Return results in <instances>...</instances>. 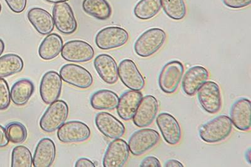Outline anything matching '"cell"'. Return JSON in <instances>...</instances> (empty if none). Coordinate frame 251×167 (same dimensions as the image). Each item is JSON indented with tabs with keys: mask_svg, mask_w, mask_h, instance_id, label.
Listing matches in <instances>:
<instances>
[{
	"mask_svg": "<svg viewBox=\"0 0 251 167\" xmlns=\"http://www.w3.org/2000/svg\"><path fill=\"white\" fill-rule=\"evenodd\" d=\"M24 67L23 60L19 55L10 53L0 57V78L17 74L21 72Z\"/></svg>",
	"mask_w": 251,
	"mask_h": 167,
	"instance_id": "83f0119b",
	"label": "cell"
},
{
	"mask_svg": "<svg viewBox=\"0 0 251 167\" xmlns=\"http://www.w3.org/2000/svg\"><path fill=\"white\" fill-rule=\"evenodd\" d=\"M4 48H5V45H4V42L0 39V56L3 54Z\"/></svg>",
	"mask_w": 251,
	"mask_h": 167,
	"instance_id": "ab89813d",
	"label": "cell"
},
{
	"mask_svg": "<svg viewBox=\"0 0 251 167\" xmlns=\"http://www.w3.org/2000/svg\"><path fill=\"white\" fill-rule=\"evenodd\" d=\"M92 107L98 110H113L117 107L119 97L109 90H100L94 93L90 100Z\"/></svg>",
	"mask_w": 251,
	"mask_h": 167,
	"instance_id": "484cf974",
	"label": "cell"
},
{
	"mask_svg": "<svg viewBox=\"0 0 251 167\" xmlns=\"http://www.w3.org/2000/svg\"><path fill=\"white\" fill-rule=\"evenodd\" d=\"M68 104L63 100H57L51 104L40 120V126L46 133L57 130L68 118Z\"/></svg>",
	"mask_w": 251,
	"mask_h": 167,
	"instance_id": "3957f363",
	"label": "cell"
},
{
	"mask_svg": "<svg viewBox=\"0 0 251 167\" xmlns=\"http://www.w3.org/2000/svg\"><path fill=\"white\" fill-rule=\"evenodd\" d=\"M62 80L55 71H49L42 77L40 85V94L45 104H50L57 101L61 95Z\"/></svg>",
	"mask_w": 251,
	"mask_h": 167,
	"instance_id": "5bb4252c",
	"label": "cell"
},
{
	"mask_svg": "<svg viewBox=\"0 0 251 167\" xmlns=\"http://www.w3.org/2000/svg\"><path fill=\"white\" fill-rule=\"evenodd\" d=\"M160 140V135L158 131L153 129L144 128L135 131L129 138L127 145L130 152L138 157L151 150Z\"/></svg>",
	"mask_w": 251,
	"mask_h": 167,
	"instance_id": "5b68a950",
	"label": "cell"
},
{
	"mask_svg": "<svg viewBox=\"0 0 251 167\" xmlns=\"http://www.w3.org/2000/svg\"><path fill=\"white\" fill-rule=\"evenodd\" d=\"M60 76L66 83L80 89L91 87L94 82L93 76L88 70L75 64H64L60 68Z\"/></svg>",
	"mask_w": 251,
	"mask_h": 167,
	"instance_id": "30bf717a",
	"label": "cell"
},
{
	"mask_svg": "<svg viewBox=\"0 0 251 167\" xmlns=\"http://www.w3.org/2000/svg\"><path fill=\"white\" fill-rule=\"evenodd\" d=\"M158 109V100L153 95L143 97L133 118L134 124L139 128L151 125L155 119Z\"/></svg>",
	"mask_w": 251,
	"mask_h": 167,
	"instance_id": "7c38bea8",
	"label": "cell"
},
{
	"mask_svg": "<svg viewBox=\"0 0 251 167\" xmlns=\"http://www.w3.org/2000/svg\"><path fill=\"white\" fill-rule=\"evenodd\" d=\"M129 33L119 26H109L102 29L96 35L95 42L99 48L103 50L122 47L127 43Z\"/></svg>",
	"mask_w": 251,
	"mask_h": 167,
	"instance_id": "8992f818",
	"label": "cell"
},
{
	"mask_svg": "<svg viewBox=\"0 0 251 167\" xmlns=\"http://www.w3.org/2000/svg\"><path fill=\"white\" fill-rule=\"evenodd\" d=\"M95 124L98 130L109 139H120L125 135L124 125L109 113H98L96 116Z\"/></svg>",
	"mask_w": 251,
	"mask_h": 167,
	"instance_id": "e0dca14e",
	"label": "cell"
},
{
	"mask_svg": "<svg viewBox=\"0 0 251 167\" xmlns=\"http://www.w3.org/2000/svg\"><path fill=\"white\" fill-rule=\"evenodd\" d=\"M34 84L30 80L20 79L13 84L11 89V100L15 105H25L34 93Z\"/></svg>",
	"mask_w": 251,
	"mask_h": 167,
	"instance_id": "cb8c5ba5",
	"label": "cell"
},
{
	"mask_svg": "<svg viewBox=\"0 0 251 167\" xmlns=\"http://www.w3.org/2000/svg\"><path fill=\"white\" fill-rule=\"evenodd\" d=\"M56 156L54 142L49 138L40 140L36 147L33 158L35 167H50L52 166Z\"/></svg>",
	"mask_w": 251,
	"mask_h": 167,
	"instance_id": "7402d4cb",
	"label": "cell"
},
{
	"mask_svg": "<svg viewBox=\"0 0 251 167\" xmlns=\"http://www.w3.org/2000/svg\"><path fill=\"white\" fill-rule=\"evenodd\" d=\"M232 128L230 117L222 115L203 124L199 130V136L206 143L217 144L229 137Z\"/></svg>",
	"mask_w": 251,
	"mask_h": 167,
	"instance_id": "6da1fadb",
	"label": "cell"
},
{
	"mask_svg": "<svg viewBox=\"0 0 251 167\" xmlns=\"http://www.w3.org/2000/svg\"><path fill=\"white\" fill-rule=\"evenodd\" d=\"M13 12L20 13L23 12L26 6L27 0H4Z\"/></svg>",
	"mask_w": 251,
	"mask_h": 167,
	"instance_id": "836d02e7",
	"label": "cell"
},
{
	"mask_svg": "<svg viewBox=\"0 0 251 167\" xmlns=\"http://www.w3.org/2000/svg\"><path fill=\"white\" fill-rule=\"evenodd\" d=\"M167 40V33L162 29H149L138 37L134 43V52L139 57L149 58L160 50Z\"/></svg>",
	"mask_w": 251,
	"mask_h": 167,
	"instance_id": "7a4b0ae2",
	"label": "cell"
},
{
	"mask_svg": "<svg viewBox=\"0 0 251 167\" xmlns=\"http://www.w3.org/2000/svg\"><path fill=\"white\" fill-rule=\"evenodd\" d=\"M6 130L9 140L13 144L23 143L27 139V130L20 122H11L6 126Z\"/></svg>",
	"mask_w": 251,
	"mask_h": 167,
	"instance_id": "1f68e13d",
	"label": "cell"
},
{
	"mask_svg": "<svg viewBox=\"0 0 251 167\" xmlns=\"http://www.w3.org/2000/svg\"><path fill=\"white\" fill-rule=\"evenodd\" d=\"M161 8L170 19L181 20L187 15V7L184 0H161Z\"/></svg>",
	"mask_w": 251,
	"mask_h": 167,
	"instance_id": "f546056e",
	"label": "cell"
},
{
	"mask_svg": "<svg viewBox=\"0 0 251 167\" xmlns=\"http://www.w3.org/2000/svg\"><path fill=\"white\" fill-rule=\"evenodd\" d=\"M223 2L228 8L241 9L250 5L251 0H223Z\"/></svg>",
	"mask_w": 251,
	"mask_h": 167,
	"instance_id": "e575fe53",
	"label": "cell"
},
{
	"mask_svg": "<svg viewBox=\"0 0 251 167\" xmlns=\"http://www.w3.org/2000/svg\"><path fill=\"white\" fill-rule=\"evenodd\" d=\"M232 125L239 130H250L251 103L250 100L241 98L234 102L230 111Z\"/></svg>",
	"mask_w": 251,
	"mask_h": 167,
	"instance_id": "ac0fdd59",
	"label": "cell"
},
{
	"mask_svg": "<svg viewBox=\"0 0 251 167\" xmlns=\"http://www.w3.org/2000/svg\"><path fill=\"white\" fill-rule=\"evenodd\" d=\"M27 17L28 21L40 34H50L54 29L52 16L44 9L37 7L30 9L28 12Z\"/></svg>",
	"mask_w": 251,
	"mask_h": 167,
	"instance_id": "603a6c76",
	"label": "cell"
},
{
	"mask_svg": "<svg viewBox=\"0 0 251 167\" xmlns=\"http://www.w3.org/2000/svg\"><path fill=\"white\" fill-rule=\"evenodd\" d=\"M143 94L140 91L131 90L123 93L119 99L117 112L121 119L125 121L133 119Z\"/></svg>",
	"mask_w": 251,
	"mask_h": 167,
	"instance_id": "44dd1931",
	"label": "cell"
},
{
	"mask_svg": "<svg viewBox=\"0 0 251 167\" xmlns=\"http://www.w3.org/2000/svg\"><path fill=\"white\" fill-rule=\"evenodd\" d=\"M156 122L161 135L167 144L176 146L180 143L181 129L177 120L169 113H161L157 116Z\"/></svg>",
	"mask_w": 251,
	"mask_h": 167,
	"instance_id": "2e32d148",
	"label": "cell"
},
{
	"mask_svg": "<svg viewBox=\"0 0 251 167\" xmlns=\"http://www.w3.org/2000/svg\"><path fill=\"white\" fill-rule=\"evenodd\" d=\"M61 56L67 62L86 63L93 59L94 50L91 44L86 42L71 40L63 45Z\"/></svg>",
	"mask_w": 251,
	"mask_h": 167,
	"instance_id": "9c48e42d",
	"label": "cell"
},
{
	"mask_svg": "<svg viewBox=\"0 0 251 167\" xmlns=\"http://www.w3.org/2000/svg\"><path fill=\"white\" fill-rule=\"evenodd\" d=\"M63 45L62 39L57 33L47 35L40 44V57L47 61L55 59L61 53Z\"/></svg>",
	"mask_w": 251,
	"mask_h": 167,
	"instance_id": "d4e9b609",
	"label": "cell"
},
{
	"mask_svg": "<svg viewBox=\"0 0 251 167\" xmlns=\"http://www.w3.org/2000/svg\"><path fill=\"white\" fill-rule=\"evenodd\" d=\"M250 155H251V151H250V149H249V150H248L247 152H246V157H248V163L249 164H251V157H250Z\"/></svg>",
	"mask_w": 251,
	"mask_h": 167,
	"instance_id": "b9f144b4",
	"label": "cell"
},
{
	"mask_svg": "<svg viewBox=\"0 0 251 167\" xmlns=\"http://www.w3.org/2000/svg\"><path fill=\"white\" fill-rule=\"evenodd\" d=\"M118 76L123 84L130 90L141 91L145 87L144 78L133 60L125 59L120 62Z\"/></svg>",
	"mask_w": 251,
	"mask_h": 167,
	"instance_id": "4fadbf2b",
	"label": "cell"
},
{
	"mask_svg": "<svg viewBox=\"0 0 251 167\" xmlns=\"http://www.w3.org/2000/svg\"><path fill=\"white\" fill-rule=\"evenodd\" d=\"M10 102V91L7 82L3 78H0V111L6 110Z\"/></svg>",
	"mask_w": 251,
	"mask_h": 167,
	"instance_id": "d6a6232c",
	"label": "cell"
},
{
	"mask_svg": "<svg viewBox=\"0 0 251 167\" xmlns=\"http://www.w3.org/2000/svg\"><path fill=\"white\" fill-rule=\"evenodd\" d=\"M161 9V0H140L134 8V15L141 20L153 19Z\"/></svg>",
	"mask_w": 251,
	"mask_h": 167,
	"instance_id": "f1b7e54d",
	"label": "cell"
},
{
	"mask_svg": "<svg viewBox=\"0 0 251 167\" xmlns=\"http://www.w3.org/2000/svg\"><path fill=\"white\" fill-rule=\"evenodd\" d=\"M128 145L124 140L114 139L109 144L103 158L104 167H122L126 164L129 157Z\"/></svg>",
	"mask_w": 251,
	"mask_h": 167,
	"instance_id": "9a60e30c",
	"label": "cell"
},
{
	"mask_svg": "<svg viewBox=\"0 0 251 167\" xmlns=\"http://www.w3.org/2000/svg\"><path fill=\"white\" fill-rule=\"evenodd\" d=\"M10 142L6 129L0 125V148L7 146Z\"/></svg>",
	"mask_w": 251,
	"mask_h": 167,
	"instance_id": "8d00e7d4",
	"label": "cell"
},
{
	"mask_svg": "<svg viewBox=\"0 0 251 167\" xmlns=\"http://www.w3.org/2000/svg\"><path fill=\"white\" fill-rule=\"evenodd\" d=\"M75 167H95L96 165L90 159L86 158H81L76 162Z\"/></svg>",
	"mask_w": 251,
	"mask_h": 167,
	"instance_id": "74e56055",
	"label": "cell"
},
{
	"mask_svg": "<svg viewBox=\"0 0 251 167\" xmlns=\"http://www.w3.org/2000/svg\"><path fill=\"white\" fill-rule=\"evenodd\" d=\"M184 73V66L178 60H172L165 64L158 77L159 86L167 94L174 93L180 85Z\"/></svg>",
	"mask_w": 251,
	"mask_h": 167,
	"instance_id": "277c9868",
	"label": "cell"
},
{
	"mask_svg": "<svg viewBox=\"0 0 251 167\" xmlns=\"http://www.w3.org/2000/svg\"><path fill=\"white\" fill-rule=\"evenodd\" d=\"M53 19L56 28L62 34H73L77 30V22L75 13L66 2L55 4L53 8Z\"/></svg>",
	"mask_w": 251,
	"mask_h": 167,
	"instance_id": "8fae6325",
	"label": "cell"
},
{
	"mask_svg": "<svg viewBox=\"0 0 251 167\" xmlns=\"http://www.w3.org/2000/svg\"><path fill=\"white\" fill-rule=\"evenodd\" d=\"M94 66L100 79L107 84H115L118 80V66L115 60L107 54H100L94 59Z\"/></svg>",
	"mask_w": 251,
	"mask_h": 167,
	"instance_id": "ffe728a7",
	"label": "cell"
},
{
	"mask_svg": "<svg viewBox=\"0 0 251 167\" xmlns=\"http://www.w3.org/2000/svg\"><path fill=\"white\" fill-rule=\"evenodd\" d=\"M199 104L204 110L210 114L218 113L223 105L221 89L219 84L213 81H207L198 92Z\"/></svg>",
	"mask_w": 251,
	"mask_h": 167,
	"instance_id": "52a82bcc",
	"label": "cell"
},
{
	"mask_svg": "<svg viewBox=\"0 0 251 167\" xmlns=\"http://www.w3.org/2000/svg\"><path fill=\"white\" fill-rule=\"evenodd\" d=\"M1 12V4L0 3V13Z\"/></svg>",
	"mask_w": 251,
	"mask_h": 167,
	"instance_id": "7bdbcfd3",
	"label": "cell"
},
{
	"mask_svg": "<svg viewBox=\"0 0 251 167\" xmlns=\"http://www.w3.org/2000/svg\"><path fill=\"white\" fill-rule=\"evenodd\" d=\"M141 167H160V160L154 156H149L143 160L140 164Z\"/></svg>",
	"mask_w": 251,
	"mask_h": 167,
	"instance_id": "d590c367",
	"label": "cell"
},
{
	"mask_svg": "<svg viewBox=\"0 0 251 167\" xmlns=\"http://www.w3.org/2000/svg\"><path fill=\"white\" fill-rule=\"evenodd\" d=\"M209 77L208 70L202 66L197 65L188 69L183 76L182 89L186 95L192 97Z\"/></svg>",
	"mask_w": 251,
	"mask_h": 167,
	"instance_id": "d6986e66",
	"label": "cell"
},
{
	"mask_svg": "<svg viewBox=\"0 0 251 167\" xmlns=\"http://www.w3.org/2000/svg\"><path fill=\"white\" fill-rule=\"evenodd\" d=\"M91 133L90 128L86 124L73 120L64 123L58 129L57 137L62 143H80L88 140Z\"/></svg>",
	"mask_w": 251,
	"mask_h": 167,
	"instance_id": "ba28073f",
	"label": "cell"
},
{
	"mask_svg": "<svg viewBox=\"0 0 251 167\" xmlns=\"http://www.w3.org/2000/svg\"><path fill=\"white\" fill-rule=\"evenodd\" d=\"M82 9L85 13L101 21L109 19L112 15V8L106 0H84Z\"/></svg>",
	"mask_w": 251,
	"mask_h": 167,
	"instance_id": "4316f807",
	"label": "cell"
},
{
	"mask_svg": "<svg viewBox=\"0 0 251 167\" xmlns=\"http://www.w3.org/2000/svg\"><path fill=\"white\" fill-rule=\"evenodd\" d=\"M165 167H183V165L179 162L178 160L171 159L168 160L165 164Z\"/></svg>",
	"mask_w": 251,
	"mask_h": 167,
	"instance_id": "f35d334b",
	"label": "cell"
},
{
	"mask_svg": "<svg viewBox=\"0 0 251 167\" xmlns=\"http://www.w3.org/2000/svg\"><path fill=\"white\" fill-rule=\"evenodd\" d=\"M46 1L49 2V3L56 4L61 3V2H66L67 1H69V0H46Z\"/></svg>",
	"mask_w": 251,
	"mask_h": 167,
	"instance_id": "60d3db41",
	"label": "cell"
},
{
	"mask_svg": "<svg viewBox=\"0 0 251 167\" xmlns=\"http://www.w3.org/2000/svg\"><path fill=\"white\" fill-rule=\"evenodd\" d=\"M33 157L30 150L24 146H15L12 153V167H31Z\"/></svg>",
	"mask_w": 251,
	"mask_h": 167,
	"instance_id": "4dcf8cb0",
	"label": "cell"
}]
</instances>
